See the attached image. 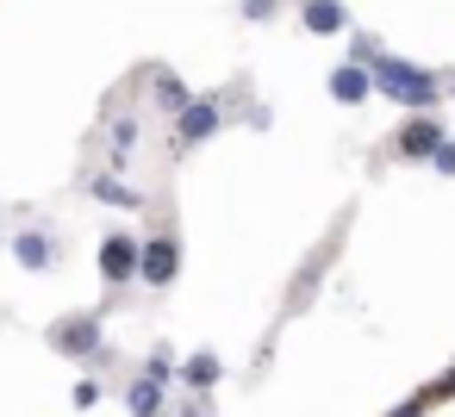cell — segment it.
<instances>
[{
	"mask_svg": "<svg viewBox=\"0 0 455 417\" xmlns=\"http://www.w3.org/2000/svg\"><path fill=\"white\" fill-rule=\"evenodd\" d=\"M212 125H219V106H188V119H181V131H188V138H206Z\"/></svg>",
	"mask_w": 455,
	"mask_h": 417,
	"instance_id": "7",
	"label": "cell"
},
{
	"mask_svg": "<svg viewBox=\"0 0 455 417\" xmlns=\"http://www.w3.org/2000/svg\"><path fill=\"white\" fill-rule=\"evenodd\" d=\"M188 374H194V380H200V386H206V380H212V374H219V361H212V355H200V361H194V367H188Z\"/></svg>",
	"mask_w": 455,
	"mask_h": 417,
	"instance_id": "12",
	"label": "cell"
},
{
	"mask_svg": "<svg viewBox=\"0 0 455 417\" xmlns=\"http://www.w3.org/2000/svg\"><path fill=\"white\" fill-rule=\"evenodd\" d=\"M144 274H150V280H169V274H175V249H169V243H150V249H144Z\"/></svg>",
	"mask_w": 455,
	"mask_h": 417,
	"instance_id": "6",
	"label": "cell"
},
{
	"mask_svg": "<svg viewBox=\"0 0 455 417\" xmlns=\"http://www.w3.org/2000/svg\"><path fill=\"white\" fill-rule=\"evenodd\" d=\"M20 262H26V268H51V243H44L38 231H32V237H20Z\"/></svg>",
	"mask_w": 455,
	"mask_h": 417,
	"instance_id": "8",
	"label": "cell"
},
{
	"mask_svg": "<svg viewBox=\"0 0 455 417\" xmlns=\"http://www.w3.org/2000/svg\"><path fill=\"white\" fill-rule=\"evenodd\" d=\"M243 13H250V20H262V13H275V0H243Z\"/></svg>",
	"mask_w": 455,
	"mask_h": 417,
	"instance_id": "14",
	"label": "cell"
},
{
	"mask_svg": "<svg viewBox=\"0 0 455 417\" xmlns=\"http://www.w3.org/2000/svg\"><path fill=\"white\" fill-rule=\"evenodd\" d=\"M331 94H337V100H362V94H368V69H337Z\"/></svg>",
	"mask_w": 455,
	"mask_h": 417,
	"instance_id": "4",
	"label": "cell"
},
{
	"mask_svg": "<svg viewBox=\"0 0 455 417\" xmlns=\"http://www.w3.org/2000/svg\"><path fill=\"white\" fill-rule=\"evenodd\" d=\"M132 268H138V249H132L125 237H113V243L100 249V274H107V280H125Z\"/></svg>",
	"mask_w": 455,
	"mask_h": 417,
	"instance_id": "2",
	"label": "cell"
},
{
	"mask_svg": "<svg viewBox=\"0 0 455 417\" xmlns=\"http://www.w3.org/2000/svg\"><path fill=\"white\" fill-rule=\"evenodd\" d=\"M436 169H443V175H455V144H436Z\"/></svg>",
	"mask_w": 455,
	"mask_h": 417,
	"instance_id": "13",
	"label": "cell"
},
{
	"mask_svg": "<svg viewBox=\"0 0 455 417\" xmlns=\"http://www.w3.org/2000/svg\"><path fill=\"white\" fill-rule=\"evenodd\" d=\"M94 336H100L94 324H69V330H57V342H63V349H94Z\"/></svg>",
	"mask_w": 455,
	"mask_h": 417,
	"instance_id": "9",
	"label": "cell"
},
{
	"mask_svg": "<svg viewBox=\"0 0 455 417\" xmlns=\"http://www.w3.org/2000/svg\"><path fill=\"white\" fill-rule=\"evenodd\" d=\"M374 82H380L393 100H405V106H424V100L436 94V82L418 75V69H405V63H374Z\"/></svg>",
	"mask_w": 455,
	"mask_h": 417,
	"instance_id": "1",
	"label": "cell"
},
{
	"mask_svg": "<svg viewBox=\"0 0 455 417\" xmlns=\"http://www.w3.org/2000/svg\"><path fill=\"white\" fill-rule=\"evenodd\" d=\"M436 125H405V156H436Z\"/></svg>",
	"mask_w": 455,
	"mask_h": 417,
	"instance_id": "5",
	"label": "cell"
},
{
	"mask_svg": "<svg viewBox=\"0 0 455 417\" xmlns=\"http://www.w3.org/2000/svg\"><path fill=\"white\" fill-rule=\"evenodd\" d=\"M306 26L312 32H343V7L337 0H306Z\"/></svg>",
	"mask_w": 455,
	"mask_h": 417,
	"instance_id": "3",
	"label": "cell"
},
{
	"mask_svg": "<svg viewBox=\"0 0 455 417\" xmlns=\"http://www.w3.org/2000/svg\"><path fill=\"white\" fill-rule=\"evenodd\" d=\"M132 411L150 417V411H156V386H132Z\"/></svg>",
	"mask_w": 455,
	"mask_h": 417,
	"instance_id": "10",
	"label": "cell"
},
{
	"mask_svg": "<svg viewBox=\"0 0 455 417\" xmlns=\"http://www.w3.org/2000/svg\"><path fill=\"white\" fill-rule=\"evenodd\" d=\"M94 193H100V200H119V206H132V193H125V187H119V181H100V187H94Z\"/></svg>",
	"mask_w": 455,
	"mask_h": 417,
	"instance_id": "11",
	"label": "cell"
}]
</instances>
